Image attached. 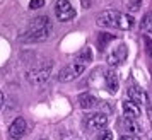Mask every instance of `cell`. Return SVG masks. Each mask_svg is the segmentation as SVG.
<instances>
[{"mask_svg": "<svg viewBox=\"0 0 152 140\" xmlns=\"http://www.w3.org/2000/svg\"><path fill=\"white\" fill-rule=\"evenodd\" d=\"M50 31H51V22L46 15H41V17H34L33 21L29 22L26 33L21 36L22 41L28 43H41L46 41L50 38Z\"/></svg>", "mask_w": 152, "mask_h": 140, "instance_id": "6da1fadb", "label": "cell"}, {"mask_svg": "<svg viewBox=\"0 0 152 140\" xmlns=\"http://www.w3.org/2000/svg\"><path fill=\"white\" fill-rule=\"evenodd\" d=\"M96 24L104 29H120V31H128L133 26V19L128 15L121 14L118 10H104L97 15Z\"/></svg>", "mask_w": 152, "mask_h": 140, "instance_id": "7a4b0ae2", "label": "cell"}, {"mask_svg": "<svg viewBox=\"0 0 152 140\" xmlns=\"http://www.w3.org/2000/svg\"><path fill=\"white\" fill-rule=\"evenodd\" d=\"M51 70H53V65H51L50 62H46L45 65H39V67H36V69H31L28 74H26L28 82L31 85L45 84V82L50 79V75H51Z\"/></svg>", "mask_w": 152, "mask_h": 140, "instance_id": "3957f363", "label": "cell"}, {"mask_svg": "<svg viewBox=\"0 0 152 140\" xmlns=\"http://www.w3.org/2000/svg\"><path fill=\"white\" fill-rule=\"evenodd\" d=\"M84 70H86V65H82V63H79L77 60H74V62H70L69 65H65V67L56 74V79H58L60 82H72V80H75V79H79L82 75Z\"/></svg>", "mask_w": 152, "mask_h": 140, "instance_id": "277c9868", "label": "cell"}, {"mask_svg": "<svg viewBox=\"0 0 152 140\" xmlns=\"http://www.w3.org/2000/svg\"><path fill=\"white\" fill-rule=\"evenodd\" d=\"M75 9L72 7L69 0H56L55 4V15L58 21L62 22H67V21H72L75 17Z\"/></svg>", "mask_w": 152, "mask_h": 140, "instance_id": "5b68a950", "label": "cell"}, {"mask_svg": "<svg viewBox=\"0 0 152 140\" xmlns=\"http://www.w3.org/2000/svg\"><path fill=\"white\" fill-rule=\"evenodd\" d=\"M126 56H128V48H126V44H125V43H118L116 46H113V48L110 50V53H108V63L115 69V67L121 65V63L126 60Z\"/></svg>", "mask_w": 152, "mask_h": 140, "instance_id": "8992f818", "label": "cell"}, {"mask_svg": "<svg viewBox=\"0 0 152 140\" xmlns=\"http://www.w3.org/2000/svg\"><path fill=\"white\" fill-rule=\"evenodd\" d=\"M84 125L87 130H101L108 125V116L103 113H96V114H87L84 118Z\"/></svg>", "mask_w": 152, "mask_h": 140, "instance_id": "52a82bcc", "label": "cell"}, {"mask_svg": "<svg viewBox=\"0 0 152 140\" xmlns=\"http://www.w3.org/2000/svg\"><path fill=\"white\" fill-rule=\"evenodd\" d=\"M26 132H28V123H26V120L21 118V116L15 118L14 121H12L10 128H9V135H10V139H14V140L22 139V137L26 135Z\"/></svg>", "mask_w": 152, "mask_h": 140, "instance_id": "ba28073f", "label": "cell"}, {"mask_svg": "<svg viewBox=\"0 0 152 140\" xmlns=\"http://www.w3.org/2000/svg\"><path fill=\"white\" fill-rule=\"evenodd\" d=\"M104 87L108 89L110 94H116L118 89H120V79H118V74L113 69L104 72Z\"/></svg>", "mask_w": 152, "mask_h": 140, "instance_id": "9c48e42d", "label": "cell"}, {"mask_svg": "<svg viewBox=\"0 0 152 140\" xmlns=\"http://www.w3.org/2000/svg\"><path fill=\"white\" fill-rule=\"evenodd\" d=\"M126 94H128V99H130V101H133V103H137L138 106L142 104V103H147V99H149V98H147V94H145V91L138 84L128 85Z\"/></svg>", "mask_w": 152, "mask_h": 140, "instance_id": "30bf717a", "label": "cell"}, {"mask_svg": "<svg viewBox=\"0 0 152 140\" xmlns=\"http://www.w3.org/2000/svg\"><path fill=\"white\" fill-rule=\"evenodd\" d=\"M123 114L126 120H138L140 114H142V111H140V106L137 103H133V101L128 99V101L123 103Z\"/></svg>", "mask_w": 152, "mask_h": 140, "instance_id": "8fae6325", "label": "cell"}, {"mask_svg": "<svg viewBox=\"0 0 152 140\" xmlns=\"http://www.w3.org/2000/svg\"><path fill=\"white\" fill-rule=\"evenodd\" d=\"M77 101H79V106H80L82 109H91V108H94V106L97 104L99 99H97L94 94H91V92H82Z\"/></svg>", "mask_w": 152, "mask_h": 140, "instance_id": "7c38bea8", "label": "cell"}, {"mask_svg": "<svg viewBox=\"0 0 152 140\" xmlns=\"http://www.w3.org/2000/svg\"><path fill=\"white\" fill-rule=\"evenodd\" d=\"M121 125H123V128L126 130V132H130V133H140V132H144L142 125H140V123H137V120H126V118H125L123 121H121Z\"/></svg>", "mask_w": 152, "mask_h": 140, "instance_id": "4fadbf2b", "label": "cell"}, {"mask_svg": "<svg viewBox=\"0 0 152 140\" xmlns=\"http://www.w3.org/2000/svg\"><path fill=\"white\" fill-rule=\"evenodd\" d=\"M113 39H115V36H113V34L101 33V34H99V38H97V50H99V51H104V50H106V46L110 44V41H113Z\"/></svg>", "mask_w": 152, "mask_h": 140, "instance_id": "5bb4252c", "label": "cell"}, {"mask_svg": "<svg viewBox=\"0 0 152 140\" xmlns=\"http://www.w3.org/2000/svg\"><path fill=\"white\" fill-rule=\"evenodd\" d=\"M140 29H142V33L152 34V12H147L144 15V19L140 22Z\"/></svg>", "mask_w": 152, "mask_h": 140, "instance_id": "9a60e30c", "label": "cell"}, {"mask_svg": "<svg viewBox=\"0 0 152 140\" xmlns=\"http://www.w3.org/2000/svg\"><path fill=\"white\" fill-rule=\"evenodd\" d=\"M79 63H82V65H87V63H91V60H92V51H91V48H84L79 55H77L75 58Z\"/></svg>", "mask_w": 152, "mask_h": 140, "instance_id": "2e32d148", "label": "cell"}, {"mask_svg": "<svg viewBox=\"0 0 152 140\" xmlns=\"http://www.w3.org/2000/svg\"><path fill=\"white\" fill-rule=\"evenodd\" d=\"M97 140H113V132L111 130H101L97 135Z\"/></svg>", "mask_w": 152, "mask_h": 140, "instance_id": "e0dca14e", "label": "cell"}, {"mask_svg": "<svg viewBox=\"0 0 152 140\" xmlns=\"http://www.w3.org/2000/svg\"><path fill=\"white\" fill-rule=\"evenodd\" d=\"M140 5H142V0H132L128 4V10L130 12H137V10H140Z\"/></svg>", "mask_w": 152, "mask_h": 140, "instance_id": "ac0fdd59", "label": "cell"}, {"mask_svg": "<svg viewBox=\"0 0 152 140\" xmlns=\"http://www.w3.org/2000/svg\"><path fill=\"white\" fill-rule=\"evenodd\" d=\"M43 5H45V0H31V2H29V9H33V10L43 7Z\"/></svg>", "mask_w": 152, "mask_h": 140, "instance_id": "d6986e66", "label": "cell"}, {"mask_svg": "<svg viewBox=\"0 0 152 140\" xmlns=\"http://www.w3.org/2000/svg\"><path fill=\"white\" fill-rule=\"evenodd\" d=\"M80 5H82L84 9H89L91 5H92V0H80Z\"/></svg>", "mask_w": 152, "mask_h": 140, "instance_id": "ffe728a7", "label": "cell"}, {"mask_svg": "<svg viewBox=\"0 0 152 140\" xmlns=\"http://www.w3.org/2000/svg\"><path fill=\"white\" fill-rule=\"evenodd\" d=\"M120 140H140V139L135 137V135H123V137H120Z\"/></svg>", "mask_w": 152, "mask_h": 140, "instance_id": "44dd1931", "label": "cell"}, {"mask_svg": "<svg viewBox=\"0 0 152 140\" xmlns=\"http://www.w3.org/2000/svg\"><path fill=\"white\" fill-rule=\"evenodd\" d=\"M2 106H4V92L0 91V109H2Z\"/></svg>", "mask_w": 152, "mask_h": 140, "instance_id": "7402d4cb", "label": "cell"}, {"mask_svg": "<svg viewBox=\"0 0 152 140\" xmlns=\"http://www.w3.org/2000/svg\"><path fill=\"white\" fill-rule=\"evenodd\" d=\"M151 140H152V139H151Z\"/></svg>", "mask_w": 152, "mask_h": 140, "instance_id": "603a6c76", "label": "cell"}]
</instances>
